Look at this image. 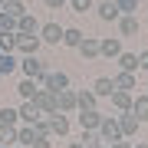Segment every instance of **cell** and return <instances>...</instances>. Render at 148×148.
<instances>
[{
  "instance_id": "36",
  "label": "cell",
  "mask_w": 148,
  "mask_h": 148,
  "mask_svg": "<svg viewBox=\"0 0 148 148\" xmlns=\"http://www.w3.org/2000/svg\"><path fill=\"white\" fill-rule=\"evenodd\" d=\"M138 69L148 73V49H145V53H138Z\"/></svg>"
},
{
  "instance_id": "1",
  "label": "cell",
  "mask_w": 148,
  "mask_h": 148,
  "mask_svg": "<svg viewBox=\"0 0 148 148\" xmlns=\"http://www.w3.org/2000/svg\"><path fill=\"white\" fill-rule=\"evenodd\" d=\"M40 46H43L40 33H16V53H20V56H33V53H40Z\"/></svg>"
},
{
  "instance_id": "16",
  "label": "cell",
  "mask_w": 148,
  "mask_h": 148,
  "mask_svg": "<svg viewBox=\"0 0 148 148\" xmlns=\"http://www.w3.org/2000/svg\"><path fill=\"white\" fill-rule=\"evenodd\" d=\"M95 10H99V20H106V23H115L119 16H122V13H119V7H115V0H102Z\"/></svg>"
},
{
  "instance_id": "31",
  "label": "cell",
  "mask_w": 148,
  "mask_h": 148,
  "mask_svg": "<svg viewBox=\"0 0 148 148\" xmlns=\"http://www.w3.org/2000/svg\"><path fill=\"white\" fill-rule=\"evenodd\" d=\"M99 142H102V138H99L95 128H82V145H86V148H95ZM102 145H106V142H102Z\"/></svg>"
},
{
  "instance_id": "42",
  "label": "cell",
  "mask_w": 148,
  "mask_h": 148,
  "mask_svg": "<svg viewBox=\"0 0 148 148\" xmlns=\"http://www.w3.org/2000/svg\"><path fill=\"white\" fill-rule=\"evenodd\" d=\"M13 148H23V145H13Z\"/></svg>"
},
{
  "instance_id": "38",
  "label": "cell",
  "mask_w": 148,
  "mask_h": 148,
  "mask_svg": "<svg viewBox=\"0 0 148 148\" xmlns=\"http://www.w3.org/2000/svg\"><path fill=\"white\" fill-rule=\"evenodd\" d=\"M109 148H132V142H125V138H119V142H112Z\"/></svg>"
},
{
  "instance_id": "24",
  "label": "cell",
  "mask_w": 148,
  "mask_h": 148,
  "mask_svg": "<svg viewBox=\"0 0 148 148\" xmlns=\"http://www.w3.org/2000/svg\"><path fill=\"white\" fill-rule=\"evenodd\" d=\"M79 53H82L86 59H99V40H95V36H82Z\"/></svg>"
},
{
  "instance_id": "14",
  "label": "cell",
  "mask_w": 148,
  "mask_h": 148,
  "mask_svg": "<svg viewBox=\"0 0 148 148\" xmlns=\"http://www.w3.org/2000/svg\"><path fill=\"white\" fill-rule=\"evenodd\" d=\"M119 53H122V40H119V36L99 40V56H106V59H115Z\"/></svg>"
},
{
  "instance_id": "20",
  "label": "cell",
  "mask_w": 148,
  "mask_h": 148,
  "mask_svg": "<svg viewBox=\"0 0 148 148\" xmlns=\"http://www.w3.org/2000/svg\"><path fill=\"white\" fill-rule=\"evenodd\" d=\"M115 63H119V69H125V73H138V53H122L115 56Z\"/></svg>"
},
{
  "instance_id": "17",
  "label": "cell",
  "mask_w": 148,
  "mask_h": 148,
  "mask_svg": "<svg viewBox=\"0 0 148 148\" xmlns=\"http://www.w3.org/2000/svg\"><path fill=\"white\" fill-rule=\"evenodd\" d=\"M36 135H43V132H36V125H16V145L30 148V145H33V138H36Z\"/></svg>"
},
{
  "instance_id": "40",
  "label": "cell",
  "mask_w": 148,
  "mask_h": 148,
  "mask_svg": "<svg viewBox=\"0 0 148 148\" xmlns=\"http://www.w3.org/2000/svg\"><path fill=\"white\" fill-rule=\"evenodd\" d=\"M69 148H86V145H82V142H73V145H69Z\"/></svg>"
},
{
  "instance_id": "41",
  "label": "cell",
  "mask_w": 148,
  "mask_h": 148,
  "mask_svg": "<svg viewBox=\"0 0 148 148\" xmlns=\"http://www.w3.org/2000/svg\"><path fill=\"white\" fill-rule=\"evenodd\" d=\"M95 148H109V145H102V142H99V145H95Z\"/></svg>"
},
{
  "instance_id": "37",
  "label": "cell",
  "mask_w": 148,
  "mask_h": 148,
  "mask_svg": "<svg viewBox=\"0 0 148 148\" xmlns=\"http://www.w3.org/2000/svg\"><path fill=\"white\" fill-rule=\"evenodd\" d=\"M43 3H46V7H49V10H59V7H63V3H66V0H43Z\"/></svg>"
},
{
  "instance_id": "15",
  "label": "cell",
  "mask_w": 148,
  "mask_h": 148,
  "mask_svg": "<svg viewBox=\"0 0 148 148\" xmlns=\"http://www.w3.org/2000/svg\"><path fill=\"white\" fill-rule=\"evenodd\" d=\"M79 125H82V128H95V132H99L102 112H99V109H82V112H79Z\"/></svg>"
},
{
  "instance_id": "28",
  "label": "cell",
  "mask_w": 148,
  "mask_h": 148,
  "mask_svg": "<svg viewBox=\"0 0 148 148\" xmlns=\"http://www.w3.org/2000/svg\"><path fill=\"white\" fill-rule=\"evenodd\" d=\"M0 10H7L13 20H20V16L27 13V7H23V0H3V7H0Z\"/></svg>"
},
{
  "instance_id": "33",
  "label": "cell",
  "mask_w": 148,
  "mask_h": 148,
  "mask_svg": "<svg viewBox=\"0 0 148 148\" xmlns=\"http://www.w3.org/2000/svg\"><path fill=\"white\" fill-rule=\"evenodd\" d=\"M69 7H73L76 13H86V10H95V3H92V0H69Z\"/></svg>"
},
{
  "instance_id": "19",
  "label": "cell",
  "mask_w": 148,
  "mask_h": 148,
  "mask_svg": "<svg viewBox=\"0 0 148 148\" xmlns=\"http://www.w3.org/2000/svg\"><path fill=\"white\" fill-rule=\"evenodd\" d=\"M82 36H86L82 30H76V27H63V46H69V49H79Z\"/></svg>"
},
{
  "instance_id": "29",
  "label": "cell",
  "mask_w": 148,
  "mask_h": 148,
  "mask_svg": "<svg viewBox=\"0 0 148 148\" xmlns=\"http://www.w3.org/2000/svg\"><path fill=\"white\" fill-rule=\"evenodd\" d=\"M0 145H3V148H13L16 145V128L13 125H0Z\"/></svg>"
},
{
  "instance_id": "32",
  "label": "cell",
  "mask_w": 148,
  "mask_h": 148,
  "mask_svg": "<svg viewBox=\"0 0 148 148\" xmlns=\"http://www.w3.org/2000/svg\"><path fill=\"white\" fill-rule=\"evenodd\" d=\"M119 13H138V0H115Z\"/></svg>"
},
{
  "instance_id": "35",
  "label": "cell",
  "mask_w": 148,
  "mask_h": 148,
  "mask_svg": "<svg viewBox=\"0 0 148 148\" xmlns=\"http://www.w3.org/2000/svg\"><path fill=\"white\" fill-rule=\"evenodd\" d=\"M49 138H53V135H36L30 148H53V142H49Z\"/></svg>"
},
{
  "instance_id": "13",
  "label": "cell",
  "mask_w": 148,
  "mask_h": 148,
  "mask_svg": "<svg viewBox=\"0 0 148 148\" xmlns=\"http://www.w3.org/2000/svg\"><path fill=\"white\" fill-rule=\"evenodd\" d=\"M109 99H112V109H115V112H128V109H132V99H135V95H132V92H125V89H112Z\"/></svg>"
},
{
  "instance_id": "8",
  "label": "cell",
  "mask_w": 148,
  "mask_h": 148,
  "mask_svg": "<svg viewBox=\"0 0 148 148\" xmlns=\"http://www.w3.org/2000/svg\"><path fill=\"white\" fill-rule=\"evenodd\" d=\"M46 125H49V135H59V138L69 135V119H66V112H53V115H46Z\"/></svg>"
},
{
  "instance_id": "9",
  "label": "cell",
  "mask_w": 148,
  "mask_h": 148,
  "mask_svg": "<svg viewBox=\"0 0 148 148\" xmlns=\"http://www.w3.org/2000/svg\"><path fill=\"white\" fill-rule=\"evenodd\" d=\"M16 115H20V122H23V125H36V122L43 119V112L33 106V99H23V106L16 109Z\"/></svg>"
},
{
  "instance_id": "18",
  "label": "cell",
  "mask_w": 148,
  "mask_h": 148,
  "mask_svg": "<svg viewBox=\"0 0 148 148\" xmlns=\"http://www.w3.org/2000/svg\"><path fill=\"white\" fill-rule=\"evenodd\" d=\"M16 33H40V20L36 16H33L30 10L20 16V20H16Z\"/></svg>"
},
{
  "instance_id": "34",
  "label": "cell",
  "mask_w": 148,
  "mask_h": 148,
  "mask_svg": "<svg viewBox=\"0 0 148 148\" xmlns=\"http://www.w3.org/2000/svg\"><path fill=\"white\" fill-rule=\"evenodd\" d=\"M0 30H16V20L7 10H0Z\"/></svg>"
},
{
  "instance_id": "11",
  "label": "cell",
  "mask_w": 148,
  "mask_h": 148,
  "mask_svg": "<svg viewBox=\"0 0 148 148\" xmlns=\"http://www.w3.org/2000/svg\"><path fill=\"white\" fill-rule=\"evenodd\" d=\"M40 82H43V89H53V92L69 89V76H66V73H46Z\"/></svg>"
},
{
  "instance_id": "25",
  "label": "cell",
  "mask_w": 148,
  "mask_h": 148,
  "mask_svg": "<svg viewBox=\"0 0 148 148\" xmlns=\"http://www.w3.org/2000/svg\"><path fill=\"white\" fill-rule=\"evenodd\" d=\"M132 112L138 122H148V95H135L132 99Z\"/></svg>"
},
{
  "instance_id": "30",
  "label": "cell",
  "mask_w": 148,
  "mask_h": 148,
  "mask_svg": "<svg viewBox=\"0 0 148 148\" xmlns=\"http://www.w3.org/2000/svg\"><path fill=\"white\" fill-rule=\"evenodd\" d=\"M0 125H20V115H16V109H10V106H3L0 109Z\"/></svg>"
},
{
  "instance_id": "43",
  "label": "cell",
  "mask_w": 148,
  "mask_h": 148,
  "mask_svg": "<svg viewBox=\"0 0 148 148\" xmlns=\"http://www.w3.org/2000/svg\"><path fill=\"white\" fill-rule=\"evenodd\" d=\"M0 7H3V0H0Z\"/></svg>"
},
{
  "instance_id": "5",
  "label": "cell",
  "mask_w": 148,
  "mask_h": 148,
  "mask_svg": "<svg viewBox=\"0 0 148 148\" xmlns=\"http://www.w3.org/2000/svg\"><path fill=\"white\" fill-rule=\"evenodd\" d=\"M119 132H122V138H132V135H138V125H142V122L135 119V112L128 109V112H119Z\"/></svg>"
},
{
  "instance_id": "10",
  "label": "cell",
  "mask_w": 148,
  "mask_h": 148,
  "mask_svg": "<svg viewBox=\"0 0 148 148\" xmlns=\"http://www.w3.org/2000/svg\"><path fill=\"white\" fill-rule=\"evenodd\" d=\"M56 109L66 112V115L79 109V106H76V89H59V92H56Z\"/></svg>"
},
{
  "instance_id": "39",
  "label": "cell",
  "mask_w": 148,
  "mask_h": 148,
  "mask_svg": "<svg viewBox=\"0 0 148 148\" xmlns=\"http://www.w3.org/2000/svg\"><path fill=\"white\" fill-rule=\"evenodd\" d=\"M132 148H148V142H135V145H132Z\"/></svg>"
},
{
  "instance_id": "3",
  "label": "cell",
  "mask_w": 148,
  "mask_h": 148,
  "mask_svg": "<svg viewBox=\"0 0 148 148\" xmlns=\"http://www.w3.org/2000/svg\"><path fill=\"white\" fill-rule=\"evenodd\" d=\"M20 69H23V76H30V79H36V82L49 73V69L36 59V53H33V56H20Z\"/></svg>"
},
{
  "instance_id": "46",
  "label": "cell",
  "mask_w": 148,
  "mask_h": 148,
  "mask_svg": "<svg viewBox=\"0 0 148 148\" xmlns=\"http://www.w3.org/2000/svg\"><path fill=\"white\" fill-rule=\"evenodd\" d=\"M66 3H69V0H66Z\"/></svg>"
},
{
  "instance_id": "6",
  "label": "cell",
  "mask_w": 148,
  "mask_h": 148,
  "mask_svg": "<svg viewBox=\"0 0 148 148\" xmlns=\"http://www.w3.org/2000/svg\"><path fill=\"white\" fill-rule=\"evenodd\" d=\"M115 23H119V33H122V36H138V30H142L138 13H122Z\"/></svg>"
},
{
  "instance_id": "4",
  "label": "cell",
  "mask_w": 148,
  "mask_h": 148,
  "mask_svg": "<svg viewBox=\"0 0 148 148\" xmlns=\"http://www.w3.org/2000/svg\"><path fill=\"white\" fill-rule=\"evenodd\" d=\"M99 138H102L106 145H112V142H119V138H122V132H119V119H115V115H102Z\"/></svg>"
},
{
  "instance_id": "21",
  "label": "cell",
  "mask_w": 148,
  "mask_h": 148,
  "mask_svg": "<svg viewBox=\"0 0 148 148\" xmlns=\"http://www.w3.org/2000/svg\"><path fill=\"white\" fill-rule=\"evenodd\" d=\"M112 89H115V86H112V79H109V76H99V79L92 82L95 99H109V95H112Z\"/></svg>"
},
{
  "instance_id": "44",
  "label": "cell",
  "mask_w": 148,
  "mask_h": 148,
  "mask_svg": "<svg viewBox=\"0 0 148 148\" xmlns=\"http://www.w3.org/2000/svg\"><path fill=\"white\" fill-rule=\"evenodd\" d=\"M0 82H3V76H0Z\"/></svg>"
},
{
  "instance_id": "2",
  "label": "cell",
  "mask_w": 148,
  "mask_h": 148,
  "mask_svg": "<svg viewBox=\"0 0 148 148\" xmlns=\"http://www.w3.org/2000/svg\"><path fill=\"white\" fill-rule=\"evenodd\" d=\"M33 106H36L43 115H53V112H59V109H56V92H53V89H36V95H33Z\"/></svg>"
},
{
  "instance_id": "26",
  "label": "cell",
  "mask_w": 148,
  "mask_h": 148,
  "mask_svg": "<svg viewBox=\"0 0 148 148\" xmlns=\"http://www.w3.org/2000/svg\"><path fill=\"white\" fill-rule=\"evenodd\" d=\"M0 49L3 53H16V30H0Z\"/></svg>"
},
{
  "instance_id": "7",
  "label": "cell",
  "mask_w": 148,
  "mask_h": 148,
  "mask_svg": "<svg viewBox=\"0 0 148 148\" xmlns=\"http://www.w3.org/2000/svg\"><path fill=\"white\" fill-rule=\"evenodd\" d=\"M40 40L43 43H49V46H59V43H63V27H59V23H40Z\"/></svg>"
},
{
  "instance_id": "47",
  "label": "cell",
  "mask_w": 148,
  "mask_h": 148,
  "mask_svg": "<svg viewBox=\"0 0 148 148\" xmlns=\"http://www.w3.org/2000/svg\"><path fill=\"white\" fill-rule=\"evenodd\" d=\"M0 148H3V145H0Z\"/></svg>"
},
{
  "instance_id": "45",
  "label": "cell",
  "mask_w": 148,
  "mask_h": 148,
  "mask_svg": "<svg viewBox=\"0 0 148 148\" xmlns=\"http://www.w3.org/2000/svg\"><path fill=\"white\" fill-rule=\"evenodd\" d=\"M0 53H3V49H0Z\"/></svg>"
},
{
  "instance_id": "12",
  "label": "cell",
  "mask_w": 148,
  "mask_h": 148,
  "mask_svg": "<svg viewBox=\"0 0 148 148\" xmlns=\"http://www.w3.org/2000/svg\"><path fill=\"white\" fill-rule=\"evenodd\" d=\"M115 89H125V92H135L138 89V73H125V69H119V76L112 79Z\"/></svg>"
},
{
  "instance_id": "27",
  "label": "cell",
  "mask_w": 148,
  "mask_h": 148,
  "mask_svg": "<svg viewBox=\"0 0 148 148\" xmlns=\"http://www.w3.org/2000/svg\"><path fill=\"white\" fill-rule=\"evenodd\" d=\"M36 79H30V76H23V82L16 86V92H20V99H33V95H36Z\"/></svg>"
},
{
  "instance_id": "22",
  "label": "cell",
  "mask_w": 148,
  "mask_h": 148,
  "mask_svg": "<svg viewBox=\"0 0 148 148\" xmlns=\"http://www.w3.org/2000/svg\"><path fill=\"white\" fill-rule=\"evenodd\" d=\"M13 69H20V59H16V53H0V76H10Z\"/></svg>"
},
{
  "instance_id": "23",
  "label": "cell",
  "mask_w": 148,
  "mask_h": 148,
  "mask_svg": "<svg viewBox=\"0 0 148 148\" xmlns=\"http://www.w3.org/2000/svg\"><path fill=\"white\" fill-rule=\"evenodd\" d=\"M76 106H79V112L82 109H99V99H95L92 89H82V92H76Z\"/></svg>"
}]
</instances>
